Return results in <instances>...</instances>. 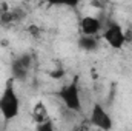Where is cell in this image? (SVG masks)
Returning a JSON list of instances; mask_svg holds the SVG:
<instances>
[{"label":"cell","instance_id":"obj_1","mask_svg":"<svg viewBox=\"0 0 132 131\" xmlns=\"http://www.w3.org/2000/svg\"><path fill=\"white\" fill-rule=\"evenodd\" d=\"M0 113L5 120H12L20 113V99L14 90V79L6 82V86L0 96Z\"/></svg>","mask_w":132,"mask_h":131},{"label":"cell","instance_id":"obj_2","mask_svg":"<svg viewBox=\"0 0 132 131\" xmlns=\"http://www.w3.org/2000/svg\"><path fill=\"white\" fill-rule=\"evenodd\" d=\"M59 97L65 103V106L72 113L81 111V97H80V88H78V76H75L71 83L62 86L59 91Z\"/></svg>","mask_w":132,"mask_h":131},{"label":"cell","instance_id":"obj_3","mask_svg":"<svg viewBox=\"0 0 132 131\" xmlns=\"http://www.w3.org/2000/svg\"><path fill=\"white\" fill-rule=\"evenodd\" d=\"M103 39L109 43V46H112L114 49H121L125 42V31L121 30V26L117 22H108L106 30L103 33Z\"/></svg>","mask_w":132,"mask_h":131},{"label":"cell","instance_id":"obj_4","mask_svg":"<svg viewBox=\"0 0 132 131\" xmlns=\"http://www.w3.org/2000/svg\"><path fill=\"white\" fill-rule=\"evenodd\" d=\"M91 123L101 131H109L112 128V119L100 103H94L91 110Z\"/></svg>","mask_w":132,"mask_h":131},{"label":"cell","instance_id":"obj_5","mask_svg":"<svg viewBox=\"0 0 132 131\" xmlns=\"http://www.w3.org/2000/svg\"><path fill=\"white\" fill-rule=\"evenodd\" d=\"M101 25H103L101 20L97 17H92V16H86L80 22L83 35H92V37H95L98 34V31L101 30Z\"/></svg>","mask_w":132,"mask_h":131},{"label":"cell","instance_id":"obj_6","mask_svg":"<svg viewBox=\"0 0 132 131\" xmlns=\"http://www.w3.org/2000/svg\"><path fill=\"white\" fill-rule=\"evenodd\" d=\"M28 68L20 63L19 59H14L12 63H11V74H12V79L14 80H19V82H26L28 79Z\"/></svg>","mask_w":132,"mask_h":131},{"label":"cell","instance_id":"obj_7","mask_svg":"<svg viewBox=\"0 0 132 131\" xmlns=\"http://www.w3.org/2000/svg\"><path fill=\"white\" fill-rule=\"evenodd\" d=\"M32 119L35 123H43V122H46L49 117H48V110H46V105L40 100V102H37L35 103V106H34L32 110Z\"/></svg>","mask_w":132,"mask_h":131},{"label":"cell","instance_id":"obj_8","mask_svg":"<svg viewBox=\"0 0 132 131\" xmlns=\"http://www.w3.org/2000/svg\"><path fill=\"white\" fill-rule=\"evenodd\" d=\"M78 46L85 51H95L98 48V39L92 35H81L78 39Z\"/></svg>","mask_w":132,"mask_h":131},{"label":"cell","instance_id":"obj_9","mask_svg":"<svg viewBox=\"0 0 132 131\" xmlns=\"http://www.w3.org/2000/svg\"><path fill=\"white\" fill-rule=\"evenodd\" d=\"M11 23H15V19H14V14H12V11L9 9L8 12H5V14H2L0 16V25H11Z\"/></svg>","mask_w":132,"mask_h":131},{"label":"cell","instance_id":"obj_10","mask_svg":"<svg viewBox=\"0 0 132 131\" xmlns=\"http://www.w3.org/2000/svg\"><path fill=\"white\" fill-rule=\"evenodd\" d=\"M17 59L20 60V63H22V65L25 66V68H28V69H29V68L32 66V56H31L29 53H25V54L19 56Z\"/></svg>","mask_w":132,"mask_h":131},{"label":"cell","instance_id":"obj_11","mask_svg":"<svg viewBox=\"0 0 132 131\" xmlns=\"http://www.w3.org/2000/svg\"><path fill=\"white\" fill-rule=\"evenodd\" d=\"M35 131H54L52 120H51V119H48V120H46V122H43V123H37Z\"/></svg>","mask_w":132,"mask_h":131},{"label":"cell","instance_id":"obj_12","mask_svg":"<svg viewBox=\"0 0 132 131\" xmlns=\"http://www.w3.org/2000/svg\"><path fill=\"white\" fill-rule=\"evenodd\" d=\"M49 76H51L52 79L59 80V79H62V77L65 76V68H63V66H59L57 69H52V71L49 72Z\"/></svg>","mask_w":132,"mask_h":131},{"label":"cell","instance_id":"obj_13","mask_svg":"<svg viewBox=\"0 0 132 131\" xmlns=\"http://www.w3.org/2000/svg\"><path fill=\"white\" fill-rule=\"evenodd\" d=\"M28 33L31 34L34 39H38V37H40V30H38V26H35V25H29Z\"/></svg>","mask_w":132,"mask_h":131},{"label":"cell","instance_id":"obj_14","mask_svg":"<svg viewBox=\"0 0 132 131\" xmlns=\"http://www.w3.org/2000/svg\"><path fill=\"white\" fill-rule=\"evenodd\" d=\"M8 11H9V6H8V3L2 2V3H0V16H2V14H5V12H8Z\"/></svg>","mask_w":132,"mask_h":131},{"label":"cell","instance_id":"obj_15","mask_svg":"<svg viewBox=\"0 0 132 131\" xmlns=\"http://www.w3.org/2000/svg\"><path fill=\"white\" fill-rule=\"evenodd\" d=\"M125 42H132V30H128L125 33Z\"/></svg>","mask_w":132,"mask_h":131}]
</instances>
